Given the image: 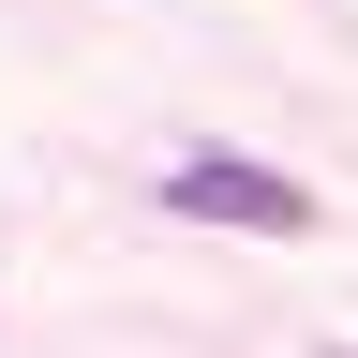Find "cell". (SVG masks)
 <instances>
[{
	"label": "cell",
	"instance_id": "6da1fadb",
	"mask_svg": "<svg viewBox=\"0 0 358 358\" xmlns=\"http://www.w3.org/2000/svg\"><path fill=\"white\" fill-rule=\"evenodd\" d=\"M164 209H179V224H254V239H299V224H313V179L239 164V150H194V164L164 179Z\"/></svg>",
	"mask_w": 358,
	"mask_h": 358
},
{
	"label": "cell",
	"instance_id": "7a4b0ae2",
	"mask_svg": "<svg viewBox=\"0 0 358 358\" xmlns=\"http://www.w3.org/2000/svg\"><path fill=\"white\" fill-rule=\"evenodd\" d=\"M329 358H358V343H329Z\"/></svg>",
	"mask_w": 358,
	"mask_h": 358
}]
</instances>
